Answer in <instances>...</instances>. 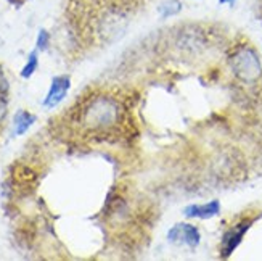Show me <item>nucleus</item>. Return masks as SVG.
Listing matches in <instances>:
<instances>
[{"label": "nucleus", "mask_w": 262, "mask_h": 261, "mask_svg": "<svg viewBox=\"0 0 262 261\" xmlns=\"http://www.w3.org/2000/svg\"><path fill=\"white\" fill-rule=\"evenodd\" d=\"M34 121H36V116L31 115V113L26 111V110H19L16 115H15V119H13L15 134L16 135H23V134H25L32 126Z\"/></svg>", "instance_id": "423d86ee"}, {"label": "nucleus", "mask_w": 262, "mask_h": 261, "mask_svg": "<svg viewBox=\"0 0 262 261\" xmlns=\"http://www.w3.org/2000/svg\"><path fill=\"white\" fill-rule=\"evenodd\" d=\"M167 240L172 244H185L188 247H196L201 240V234L196 226L187 224V223H179L169 229L167 232Z\"/></svg>", "instance_id": "f03ea898"}, {"label": "nucleus", "mask_w": 262, "mask_h": 261, "mask_svg": "<svg viewBox=\"0 0 262 261\" xmlns=\"http://www.w3.org/2000/svg\"><path fill=\"white\" fill-rule=\"evenodd\" d=\"M71 87V77L70 76H56L53 77V81L50 84V89H49V94L45 95L42 105L45 108H53L63 102V98L66 97L68 90Z\"/></svg>", "instance_id": "7ed1b4c3"}, {"label": "nucleus", "mask_w": 262, "mask_h": 261, "mask_svg": "<svg viewBox=\"0 0 262 261\" xmlns=\"http://www.w3.org/2000/svg\"><path fill=\"white\" fill-rule=\"evenodd\" d=\"M180 10H182V4L179 0H166V2H163V5L159 7V13L163 15V18H169V16L177 15Z\"/></svg>", "instance_id": "0eeeda50"}, {"label": "nucleus", "mask_w": 262, "mask_h": 261, "mask_svg": "<svg viewBox=\"0 0 262 261\" xmlns=\"http://www.w3.org/2000/svg\"><path fill=\"white\" fill-rule=\"evenodd\" d=\"M49 42H50V36L49 32L45 29L39 31V36H37V50H45L49 47Z\"/></svg>", "instance_id": "1a4fd4ad"}, {"label": "nucleus", "mask_w": 262, "mask_h": 261, "mask_svg": "<svg viewBox=\"0 0 262 261\" xmlns=\"http://www.w3.org/2000/svg\"><path fill=\"white\" fill-rule=\"evenodd\" d=\"M221 213V203L217 200H212L208 203H203V205H188L184 208V216L187 218H195V219H209L217 216Z\"/></svg>", "instance_id": "39448f33"}, {"label": "nucleus", "mask_w": 262, "mask_h": 261, "mask_svg": "<svg viewBox=\"0 0 262 261\" xmlns=\"http://www.w3.org/2000/svg\"><path fill=\"white\" fill-rule=\"evenodd\" d=\"M249 226H251V221H242L225 232L224 239H222V245H221V252H222L224 258L230 256L235 252V248L242 244V239L246 234V231L249 229Z\"/></svg>", "instance_id": "20e7f679"}, {"label": "nucleus", "mask_w": 262, "mask_h": 261, "mask_svg": "<svg viewBox=\"0 0 262 261\" xmlns=\"http://www.w3.org/2000/svg\"><path fill=\"white\" fill-rule=\"evenodd\" d=\"M236 2V0H219L221 5H233Z\"/></svg>", "instance_id": "9d476101"}, {"label": "nucleus", "mask_w": 262, "mask_h": 261, "mask_svg": "<svg viewBox=\"0 0 262 261\" xmlns=\"http://www.w3.org/2000/svg\"><path fill=\"white\" fill-rule=\"evenodd\" d=\"M118 113L119 108L116 102H113L111 98H94L85 105L82 116L87 128L105 129L113 126V123L118 119Z\"/></svg>", "instance_id": "f257e3e1"}, {"label": "nucleus", "mask_w": 262, "mask_h": 261, "mask_svg": "<svg viewBox=\"0 0 262 261\" xmlns=\"http://www.w3.org/2000/svg\"><path fill=\"white\" fill-rule=\"evenodd\" d=\"M37 66H39L37 52H32V53L29 55V58H28V63H26V65H25V68H23V70H21V77L29 79L34 73H36Z\"/></svg>", "instance_id": "6e6552de"}]
</instances>
